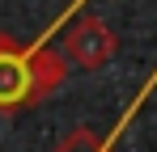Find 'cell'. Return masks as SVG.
<instances>
[{
  "instance_id": "cell-1",
  "label": "cell",
  "mask_w": 157,
  "mask_h": 152,
  "mask_svg": "<svg viewBox=\"0 0 157 152\" xmlns=\"http://www.w3.org/2000/svg\"><path fill=\"white\" fill-rule=\"evenodd\" d=\"M38 55L0 30V110L38 106Z\"/></svg>"
},
{
  "instance_id": "cell-2",
  "label": "cell",
  "mask_w": 157,
  "mask_h": 152,
  "mask_svg": "<svg viewBox=\"0 0 157 152\" xmlns=\"http://www.w3.org/2000/svg\"><path fill=\"white\" fill-rule=\"evenodd\" d=\"M115 51H119L115 30H110L102 17H94V13H81L77 21L64 30V59L77 63L81 72H98V68H106V63L115 59Z\"/></svg>"
},
{
  "instance_id": "cell-3",
  "label": "cell",
  "mask_w": 157,
  "mask_h": 152,
  "mask_svg": "<svg viewBox=\"0 0 157 152\" xmlns=\"http://www.w3.org/2000/svg\"><path fill=\"white\" fill-rule=\"evenodd\" d=\"M51 152H110L106 148V139L98 135V131H89V127H77L59 148H51Z\"/></svg>"
}]
</instances>
